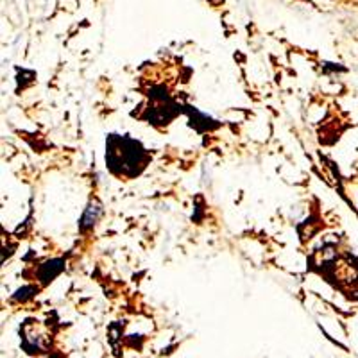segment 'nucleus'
I'll list each match as a JSON object with an SVG mask.
<instances>
[{"mask_svg":"<svg viewBox=\"0 0 358 358\" xmlns=\"http://www.w3.org/2000/svg\"><path fill=\"white\" fill-rule=\"evenodd\" d=\"M106 159L115 174H138L145 163V152L140 143L129 138H118L113 134Z\"/></svg>","mask_w":358,"mask_h":358,"instance_id":"f257e3e1","label":"nucleus"}]
</instances>
